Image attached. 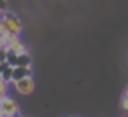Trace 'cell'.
Instances as JSON below:
<instances>
[{"label": "cell", "instance_id": "9", "mask_svg": "<svg viewBox=\"0 0 128 117\" xmlns=\"http://www.w3.org/2000/svg\"><path fill=\"white\" fill-rule=\"evenodd\" d=\"M120 107H122L125 112H128V98L122 96V99H120Z\"/></svg>", "mask_w": 128, "mask_h": 117}, {"label": "cell", "instance_id": "10", "mask_svg": "<svg viewBox=\"0 0 128 117\" xmlns=\"http://www.w3.org/2000/svg\"><path fill=\"white\" fill-rule=\"evenodd\" d=\"M123 96H125V98H128V86L125 88V91H123Z\"/></svg>", "mask_w": 128, "mask_h": 117}, {"label": "cell", "instance_id": "12", "mask_svg": "<svg viewBox=\"0 0 128 117\" xmlns=\"http://www.w3.org/2000/svg\"><path fill=\"white\" fill-rule=\"evenodd\" d=\"M70 117H76V115H70Z\"/></svg>", "mask_w": 128, "mask_h": 117}, {"label": "cell", "instance_id": "2", "mask_svg": "<svg viewBox=\"0 0 128 117\" xmlns=\"http://www.w3.org/2000/svg\"><path fill=\"white\" fill-rule=\"evenodd\" d=\"M0 107H2V112L5 117H20L21 115V109H20V104L13 96L6 94L0 99Z\"/></svg>", "mask_w": 128, "mask_h": 117}, {"label": "cell", "instance_id": "5", "mask_svg": "<svg viewBox=\"0 0 128 117\" xmlns=\"http://www.w3.org/2000/svg\"><path fill=\"white\" fill-rule=\"evenodd\" d=\"M32 60H31V55H29V52H26V54H21L16 57V65L15 67H29L32 65Z\"/></svg>", "mask_w": 128, "mask_h": 117}, {"label": "cell", "instance_id": "1", "mask_svg": "<svg viewBox=\"0 0 128 117\" xmlns=\"http://www.w3.org/2000/svg\"><path fill=\"white\" fill-rule=\"evenodd\" d=\"M12 88L21 96H29V94H32L34 89H36V81H34V78H32V75H26V76H23V78L16 80V81H13Z\"/></svg>", "mask_w": 128, "mask_h": 117}, {"label": "cell", "instance_id": "14", "mask_svg": "<svg viewBox=\"0 0 128 117\" xmlns=\"http://www.w3.org/2000/svg\"><path fill=\"white\" fill-rule=\"evenodd\" d=\"M20 117H21V115H20Z\"/></svg>", "mask_w": 128, "mask_h": 117}, {"label": "cell", "instance_id": "7", "mask_svg": "<svg viewBox=\"0 0 128 117\" xmlns=\"http://www.w3.org/2000/svg\"><path fill=\"white\" fill-rule=\"evenodd\" d=\"M8 33L10 31H8V28H6V25L3 23V20L0 18V36H6Z\"/></svg>", "mask_w": 128, "mask_h": 117}, {"label": "cell", "instance_id": "3", "mask_svg": "<svg viewBox=\"0 0 128 117\" xmlns=\"http://www.w3.org/2000/svg\"><path fill=\"white\" fill-rule=\"evenodd\" d=\"M0 18L3 20V23L6 25L10 33H16V34H21L23 33V21L15 12H10L6 10L3 15H0Z\"/></svg>", "mask_w": 128, "mask_h": 117}, {"label": "cell", "instance_id": "8", "mask_svg": "<svg viewBox=\"0 0 128 117\" xmlns=\"http://www.w3.org/2000/svg\"><path fill=\"white\" fill-rule=\"evenodd\" d=\"M6 10H8V0H0V15H3Z\"/></svg>", "mask_w": 128, "mask_h": 117}, {"label": "cell", "instance_id": "6", "mask_svg": "<svg viewBox=\"0 0 128 117\" xmlns=\"http://www.w3.org/2000/svg\"><path fill=\"white\" fill-rule=\"evenodd\" d=\"M10 88H12V83H8L5 78H3V75L0 73V99L3 98V96H6L10 93Z\"/></svg>", "mask_w": 128, "mask_h": 117}, {"label": "cell", "instance_id": "13", "mask_svg": "<svg viewBox=\"0 0 128 117\" xmlns=\"http://www.w3.org/2000/svg\"><path fill=\"white\" fill-rule=\"evenodd\" d=\"M21 117H24V115H21Z\"/></svg>", "mask_w": 128, "mask_h": 117}, {"label": "cell", "instance_id": "4", "mask_svg": "<svg viewBox=\"0 0 128 117\" xmlns=\"http://www.w3.org/2000/svg\"><path fill=\"white\" fill-rule=\"evenodd\" d=\"M6 49H8L10 54H15V55H21V54H26V52H28V47H26V44L23 42L21 36H18V38H15L13 41H10L8 44H6Z\"/></svg>", "mask_w": 128, "mask_h": 117}, {"label": "cell", "instance_id": "11", "mask_svg": "<svg viewBox=\"0 0 128 117\" xmlns=\"http://www.w3.org/2000/svg\"><path fill=\"white\" fill-rule=\"evenodd\" d=\"M0 117H5V115H3V112H2V107H0Z\"/></svg>", "mask_w": 128, "mask_h": 117}]
</instances>
